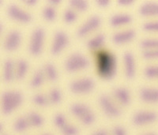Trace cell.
<instances>
[{"instance_id":"6da1fadb","label":"cell","mask_w":158,"mask_h":135,"mask_svg":"<svg viewBox=\"0 0 158 135\" xmlns=\"http://www.w3.org/2000/svg\"><path fill=\"white\" fill-rule=\"evenodd\" d=\"M95 63L97 74L101 78L111 80L115 76L117 59L112 52L104 49L96 51Z\"/></svg>"},{"instance_id":"7a4b0ae2","label":"cell","mask_w":158,"mask_h":135,"mask_svg":"<svg viewBox=\"0 0 158 135\" xmlns=\"http://www.w3.org/2000/svg\"><path fill=\"white\" fill-rule=\"evenodd\" d=\"M71 115L78 119L84 126H91L96 120V115L94 111L86 104L74 103L70 107Z\"/></svg>"},{"instance_id":"3957f363","label":"cell","mask_w":158,"mask_h":135,"mask_svg":"<svg viewBox=\"0 0 158 135\" xmlns=\"http://www.w3.org/2000/svg\"><path fill=\"white\" fill-rule=\"evenodd\" d=\"M23 95L18 91H6L2 95V112L10 115L23 103Z\"/></svg>"},{"instance_id":"277c9868","label":"cell","mask_w":158,"mask_h":135,"mask_svg":"<svg viewBox=\"0 0 158 135\" xmlns=\"http://www.w3.org/2000/svg\"><path fill=\"white\" fill-rule=\"evenodd\" d=\"M90 64L89 59L80 52L70 54L64 62V68L68 73H76L88 68Z\"/></svg>"},{"instance_id":"5b68a950","label":"cell","mask_w":158,"mask_h":135,"mask_svg":"<svg viewBox=\"0 0 158 135\" xmlns=\"http://www.w3.org/2000/svg\"><path fill=\"white\" fill-rule=\"evenodd\" d=\"M99 104L103 113L110 119L118 118L122 114L121 109L115 100L108 94H101L99 97Z\"/></svg>"},{"instance_id":"8992f818","label":"cell","mask_w":158,"mask_h":135,"mask_svg":"<svg viewBox=\"0 0 158 135\" xmlns=\"http://www.w3.org/2000/svg\"><path fill=\"white\" fill-rule=\"evenodd\" d=\"M45 41V30L42 27H37L32 31L29 45V53L37 57L43 52Z\"/></svg>"},{"instance_id":"52a82bcc","label":"cell","mask_w":158,"mask_h":135,"mask_svg":"<svg viewBox=\"0 0 158 135\" xmlns=\"http://www.w3.org/2000/svg\"><path fill=\"white\" fill-rule=\"evenodd\" d=\"M95 88V81L89 77L77 78L70 83L69 88L75 95H86L93 92Z\"/></svg>"},{"instance_id":"ba28073f","label":"cell","mask_w":158,"mask_h":135,"mask_svg":"<svg viewBox=\"0 0 158 135\" xmlns=\"http://www.w3.org/2000/svg\"><path fill=\"white\" fill-rule=\"evenodd\" d=\"M69 43L70 39L66 32L63 30L56 31L51 45V54L54 56L59 55L68 46Z\"/></svg>"},{"instance_id":"9c48e42d","label":"cell","mask_w":158,"mask_h":135,"mask_svg":"<svg viewBox=\"0 0 158 135\" xmlns=\"http://www.w3.org/2000/svg\"><path fill=\"white\" fill-rule=\"evenodd\" d=\"M102 20L101 17L98 15H93L90 16L82 25L77 29V36L79 38H84L92 33L93 32L98 29L101 27Z\"/></svg>"},{"instance_id":"30bf717a","label":"cell","mask_w":158,"mask_h":135,"mask_svg":"<svg viewBox=\"0 0 158 135\" xmlns=\"http://www.w3.org/2000/svg\"><path fill=\"white\" fill-rule=\"evenodd\" d=\"M158 115L155 112L141 110L135 112L132 116V123L136 126H143L154 123Z\"/></svg>"},{"instance_id":"8fae6325","label":"cell","mask_w":158,"mask_h":135,"mask_svg":"<svg viewBox=\"0 0 158 135\" xmlns=\"http://www.w3.org/2000/svg\"><path fill=\"white\" fill-rule=\"evenodd\" d=\"M7 14L11 19L20 23L27 24L32 21V15L29 12L15 4H12L8 7Z\"/></svg>"},{"instance_id":"7c38bea8","label":"cell","mask_w":158,"mask_h":135,"mask_svg":"<svg viewBox=\"0 0 158 135\" xmlns=\"http://www.w3.org/2000/svg\"><path fill=\"white\" fill-rule=\"evenodd\" d=\"M22 40V33L18 30L10 31L4 41V48L7 51H15L21 46Z\"/></svg>"},{"instance_id":"4fadbf2b","label":"cell","mask_w":158,"mask_h":135,"mask_svg":"<svg viewBox=\"0 0 158 135\" xmlns=\"http://www.w3.org/2000/svg\"><path fill=\"white\" fill-rule=\"evenodd\" d=\"M123 63L125 75L129 80L134 79L136 75V61L134 54L131 51H126L123 54Z\"/></svg>"},{"instance_id":"5bb4252c","label":"cell","mask_w":158,"mask_h":135,"mask_svg":"<svg viewBox=\"0 0 158 135\" xmlns=\"http://www.w3.org/2000/svg\"><path fill=\"white\" fill-rule=\"evenodd\" d=\"M113 99L123 106H128L131 102V94L130 90L124 86L115 87L112 90Z\"/></svg>"},{"instance_id":"9a60e30c","label":"cell","mask_w":158,"mask_h":135,"mask_svg":"<svg viewBox=\"0 0 158 135\" xmlns=\"http://www.w3.org/2000/svg\"><path fill=\"white\" fill-rule=\"evenodd\" d=\"M136 36L135 29H130L117 32L112 36V41L116 45H123L130 43Z\"/></svg>"},{"instance_id":"2e32d148","label":"cell","mask_w":158,"mask_h":135,"mask_svg":"<svg viewBox=\"0 0 158 135\" xmlns=\"http://www.w3.org/2000/svg\"><path fill=\"white\" fill-rule=\"evenodd\" d=\"M139 98L146 104H156L158 103V88L143 87L139 91Z\"/></svg>"},{"instance_id":"e0dca14e","label":"cell","mask_w":158,"mask_h":135,"mask_svg":"<svg viewBox=\"0 0 158 135\" xmlns=\"http://www.w3.org/2000/svg\"><path fill=\"white\" fill-rule=\"evenodd\" d=\"M133 21V17L128 14H115L110 18L109 24L111 27L118 28L131 24Z\"/></svg>"},{"instance_id":"ac0fdd59","label":"cell","mask_w":158,"mask_h":135,"mask_svg":"<svg viewBox=\"0 0 158 135\" xmlns=\"http://www.w3.org/2000/svg\"><path fill=\"white\" fill-rule=\"evenodd\" d=\"M138 13L142 17H156L158 16V3L153 2H145L140 6Z\"/></svg>"},{"instance_id":"d6986e66","label":"cell","mask_w":158,"mask_h":135,"mask_svg":"<svg viewBox=\"0 0 158 135\" xmlns=\"http://www.w3.org/2000/svg\"><path fill=\"white\" fill-rule=\"evenodd\" d=\"M106 41V36L103 33H99L94 37L90 38L87 41V47L93 51H97L101 50V47L104 46Z\"/></svg>"},{"instance_id":"ffe728a7","label":"cell","mask_w":158,"mask_h":135,"mask_svg":"<svg viewBox=\"0 0 158 135\" xmlns=\"http://www.w3.org/2000/svg\"><path fill=\"white\" fill-rule=\"evenodd\" d=\"M45 78L51 82H56L59 79V72L56 65L52 63H46L43 67Z\"/></svg>"},{"instance_id":"44dd1931","label":"cell","mask_w":158,"mask_h":135,"mask_svg":"<svg viewBox=\"0 0 158 135\" xmlns=\"http://www.w3.org/2000/svg\"><path fill=\"white\" fill-rule=\"evenodd\" d=\"M29 67V63L26 60L23 59L18 60L15 66V78L18 80L24 79L27 74Z\"/></svg>"},{"instance_id":"7402d4cb","label":"cell","mask_w":158,"mask_h":135,"mask_svg":"<svg viewBox=\"0 0 158 135\" xmlns=\"http://www.w3.org/2000/svg\"><path fill=\"white\" fill-rule=\"evenodd\" d=\"M15 78V65L12 59H9L5 62L3 66V79L10 82Z\"/></svg>"},{"instance_id":"603a6c76","label":"cell","mask_w":158,"mask_h":135,"mask_svg":"<svg viewBox=\"0 0 158 135\" xmlns=\"http://www.w3.org/2000/svg\"><path fill=\"white\" fill-rule=\"evenodd\" d=\"M26 118H27L30 127L40 128L43 126L44 123V119L43 116L36 112H30L27 114Z\"/></svg>"},{"instance_id":"cb8c5ba5","label":"cell","mask_w":158,"mask_h":135,"mask_svg":"<svg viewBox=\"0 0 158 135\" xmlns=\"http://www.w3.org/2000/svg\"><path fill=\"white\" fill-rule=\"evenodd\" d=\"M46 78L43 69H38L34 72L30 81V86L32 88H38L44 85Z\"/></svg>"},{"instance_id":"d4e9b609","label":"cell","mask_w":158,"mask_h":135,"mask_svg":"<svg viewBox=\"0 0 158 135\" xmlns=\"http://www.w3.org/2000/svg\"><path fill=\"white\" fill-rule=\"evenodd\" d=\"M48 96L50 101V104L58 105L63 100V92L60 88H56V87L52 88Z\"/></svg>"},{"instance_id":"484cf974","label":"cell","mask_w":158,"mask_h":135,"mask_svg":"<svg viewBox=\"0 0 158 135\" xmlns=\"http://www.w3.org/2000/svg\"><path fill=\"white\" fill-rule=\"evenodd\" d=\"M70 7L77 13H84L88 10L89 3L85 0H70Z\"/></svg>"},{"instance_id":"4316f807","label":"cell","mask_w":158,"mask_h":135,"mask_svg":"<svg viewBox=\"0 0 158 135\" xmlns=\"http://www.w3.org/2000/svg\"><path fill=\"white\" fill-rule=\"evenodd\" d=\"M42 16L43 18L48 22H53L56 21L57 17V12L56 8L52 7L51 6L46 5L44 7L42 11Z\"/></svg>"},{"instance_id":"83f0119b","label":"cell","mask_w":158,"mask_h":135,"mask_svg":"<svg viewBox=\"0 0 158 135\" xmlns=\"http://www.w3.org/2000/svg\"><path fill=\"white\" fill-rule=\"evenodd\" d=\"M29 127H30V126H29L26 116H21V117L18 118L14 123V129L18 133H22V132L25 131Z\"/></svg>"},{"instance_id":"f1b7e54d","label":"cell","mask_w":158,"mask_h":135,"mask_svg":"<svg viewBox=\"0 0 158 135\" xmlns=\"http://www.w3.org/2000/svg\"><path fill=\"white\" fill-rule=\"evenodd\" d=\"M32 100L35 105H36L37 107H40V108H45V107L50 104L48 96L45 95L44 93L35 94L32 96Z\"/></svg>"},{"instance_id":"f546056e","label":"cell","mask_w":158,"mask_h":135,"mask_svg":"<svg viewBox=\"0 0 158 135\" xmlns=\"http://www.w3.org/2000/svg\"><path fill=\"white\" fill-rule=\"evenodd\" d=\"M63 22L66 24H68V25L74 23L77 19V13L72 8H67L63 12Z\"/></svg>"},{"instance_id":"4dcf8cb0","label":"cell","mask_w":158,"mask_h":135,"mask_svg":"<svg viewBox=\"0 0 158 135\" xmlns=\"http://www.w3.org/2000/svg\"><path fill=\"white\" fill-rule=\"evenodd\" d=\"M140 47L142 51L158 49V39H153V38L144 39L140 42Z\"/></svg>"},{"instance_id":"1f68e13d","label":"cell","mask_w":158,"mask_h":135,"mask_svg":"<svg viewBox=\"0 0 158 135\" xmlns=\"http://www.w3.org/2000/svg\"><path fill=\"white\" fill-rule=\"evenodd\" d=\"M54 124L56 128H58L59 130L63 129L66 125L68 123L67 119L63 113H57L54 116V119H53Z\"/></svg>"},{"instance_id":"d6a6232c","label":"cell","mask_w":158,"mask_h":135,"mask_svg":"<svg viewBox=\"0 0 158 135\" xmlns=\"http://www.w3.org/2000/svg\"><path fill=\"white\" fill-rule=\"evenodd\" d=\"M60 132L63 135H78L79 130L78 128L74 124L68 123L63 129L60 130Z\"/></svg>"},{"instance_id":"836d02e7","label":"cell","mask_w":158,"mask_h":135,"mask_svg":"<svg viewBox=\"0 0 158 135\" xmlns=\"http://www.w3.org/2000/svg\"><path fill=\"white\" fill-rule=\"evenodd\" d=\"M144 74L148 79L158 78V66H149L146 67L144 71Z\"/></svg>"},{"instance_id":"e575fe53","label":"cell","mask_w":158,"mask_h":135,"mask_svg":"<svg viewBox=\"0 0 158 135\" xmlns=\"http://www.w3.org/2000/svg\"><path fill=\"white\" fill-rule=\"evenodd\" d=\"M142 56L143 59H146V60L157 59H158V49L142 51Z\"/></svg>"},{"instance_id":"d590c367","label":"cell","mask_w":158,"mask_h":135,"mask_svg":"<svg viewBox=\"0 0 158 135\" xmlns=\"http://www.w3.org/2000/svg\"><path fill=\"white\" fill-rule=\"evenodd\" d=\"M142 29L146 32L158 33V22H146L142 25Z\"/></svg>"},{"instance_id":"8d00e7d4","label":"cell","mask_w":158,"mask_h":135,"mask_svg":"<svg viewBox=\"0 0 158 135\" xmlns=\"http://www.w3.org/2000/svg\"><path fill=\"white\" fill-rule=\"evenodd\" d=\"M111 135H127L126 128L121 125H116L112 128L111 132Z\"/></svg>"},{"instance_id":"74e56055","label":"cell","mask_w":158,"mask_h":135,"mask_svg":"<svg viewBox=\"0 0 158 135\" xmlns=\"http://www.w3.org/2000/svg\"><path fill=\"white\" fill-rule=\"evenodd\" d=\"M135 0H117L116 3L119 6H123V7H128V6H131L135 3Z\"/></svg>"},{"instance_id":"f35d334b","label":"cell","mask_w":158,"mask_h":135,"mask_svg":"<svg viewBox=\"0 0 158 135\" xmlns=\"http://www.w3.org/2000/svg\"><path fill=\"white\" fill-rule=\"evenodd\" d=\"M95 3L99 7L106 8L109 6L111 2H110L109 0H96Z\"/></svg>"},{"instance_id":"ab89813d","label":"cell","mask_w":158,"mask_h":135,"mask_svg":"<svg viewBox=\"0 0 158 135\" xmlns=\"http://www.w3.org/2000/svg\"><path fill=\"white\" fill-rule=\"evenodd\" d=\"M90 135H111V134L108 130L104 129V128H101V129H98V130L94 131Z\"/></svg>"},{"instance_id":"60d3db41","label":"cell","mask_w":158,"mask_h":135,"mask_svg":"<svg viewBox=\"0 0 158 135\" xmlns=\"http://www.w3.org/2000/svg\"><path fill=\"white\" fill-rule=\"evenodd\" d=\"M47 3L52 7L56 8L62 3V0H48Z\"/></svg>"},{"instance_id":"b9f144b4","label":"cell","mask_w":158,"mask_h":135,"mask_svg":"<svg viewBox=\"0 0 158 135\" xmlns=\"http://www.w3.org/2000/svg\"><path fill=\"white\" fill-rule=\"evenodd\" d=\"M23 2L29 7H33V6H36L37 5L38 1L37 0H24Z\"/></svg>"},{"instance_id":"7bdbcfd3","label":"cell","mask_w":158,"mask_h":135,"mask_svg":"<svg viewBox=\"0 0 158 135\" xmlns=\"http://www.w3.org/2000/svg\"><path fill=\"white\" fill-rule=\"evenodd\" d=\"M141 135H156V133H154V132H147V133H142Z\"/></svg>"},{"instance_id":"ee69618b","label":"cell","mask_w":158,"mask_h":135,"mask_svg":"<svg viewBox=\"0 0 158 135\" xmlns=\"http://www.w3.org/2000/svg\"><path fill=\"white\" fill-rule=\"evenodd\" d=\"M2 24L0 23V35H1V33H2Z\"/></svg>"},{"instance_id":"f6af8a7d","label":"cell","mask_w":158,"mask_h":135,"mask_svg":"<svg viewBox=\"0 0 158 135\" xmlns=\"http://www.w3.org/2000/svg\"><path fill=\"white\" fill-rule=\"evenodd\" d=\"M2 124L0 123V133H1V131H2Z\"/></svg>"},{"instance_id":"bcb514c9","label":"cell","mask_w":158,"mask_h":135,"mask_svg":"<svg viewBox=\"0 0 158 135\" xmlns=\"http://www.w3.org/2000/svg\"><path fill=\"white\" fill-rule=\"evenodd\" d=\"M41 135H52V134H51V133H43V134H41Z\"/></svg>"},{"instance_id":"7dc6e473","label":"cell","mask_w":158,"mask_h":135,"mask_svg":"<svg viewBox=\"0 0 158 135\" xmlns=\"http://www.w3.org/2000/svg\"><path fill=\"white\" fill-rule=\"evenodd\" d=\"M2 0H0V6L2 5Z\"/></svg>"}]
</instances>
